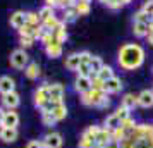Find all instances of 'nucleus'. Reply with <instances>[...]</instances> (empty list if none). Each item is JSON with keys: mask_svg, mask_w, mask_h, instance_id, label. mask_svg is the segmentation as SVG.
<instances>
[{"mask_svg": "<svg viewBox=\"0 0 153 148\" xmlns=\"http://www.w3.org/2000/svg\"><path fill=\"white\" fill-rule=\"evenodd\" d=\"M77 4V0H59V9H67V7H74Z\"/></svg>", "mask_w": 153, "mask_h": 148, "instance_id": "nucleus-42", "label": "nucleus"}, {"mask_svg": "<svg viewBox=\"0 0 153 148\" xmlns=\"http://www.w3.org/2000/svg\"><path fill=\"white\" fill-rule=\"evenodd\" d=\"M74 90H76L79 95L90 91L91 90V78H86V76H79V74H77L76 81H74Z\"/></svg>", "mask_w": 153, "mask_h": 148, "instance_id": "nucleus-10", "label": "nucleus"}, {"mask_svg": "<svg viewBox=\"0 0 153 148\" xmlns=\"http://www.w3.org/2000/svg\"><path fill=\"white\" fill-rule=\"evenodd\" d=\"M152 21H153V16L148 14V12H145L143 9H139L138 12L134 14V22H145V24H150Z\"/></svg>", "mask_w": 153, "mask_h": 148, "instance_id": "nucleus-24", "label": "nucleus"}, {"mask_svg": "<svg viewBox=\"0 0 153 148\" xmlns=\"http://www.w3.org/2000/svg\"><path fill=\"white\" fill-rule=\"evenodd\" d=\"M114 114H115L119 119H120V122L131 117V110H129V109H126V107H122V105H119V107H117V110H115Z\"/></svg>", "mask_w": 153, "mask_h": 148, "instance_id": "nucleus-34", "label": "nucleus"}, {"mask_svg": "<svg viewBox=\"0 0 153 148\" xmlns=\"http://www.w3.org/2000/svg\"><path fill=\"white\" fill-rule=\"evenodd\" d=\"M26 24H29V26H40L42 24L40 14L38 12H26Z\"/></svg>", "mask_w": 153, "mask_h": 148, "instance_id": "nucleus-30", "label": "nucleus"}, {"mask_svg": "<svg viewBox=\"0 0 153 148\" xmlns=\"http://www.w3.org/2000/svg\"><path fill=\"white\" fill-rule=\"evenodd\" d=\"M79 17L76 12V7H67V9H64V22L67 24V22H74Z\"/></svg>", "mask_w": 153, "mask_h": 148, "instance_id": "nucleus-26", "label": "nucleus"}, {"mask_svg": "<svg viewBox=\"0 0 153 148\" xmlns=\"http://www.w3.org/2000/svg\"><path fill=\"white\" fill-rule=\"evenodd\" d=\"M48 95L52 102H64V95H65V88L60 83H53V85H48Z\"/></svg>", "mask_w": 153, "mask_h": 148, "instance_id": "nucleus-7", "label": "nucleus"}, {"mask_svg": "<svg viewBox=\"0 0 153 148\" xmlns=\"http://www.w3.org/2000/svg\"><path fill=\"white\" fill-rule=\"evenodd\" d=\"M26 24V12H22V10H16L14 14H10V26L14 29H19L22 28Z\"/></svg>", "mask_w": 153, "mask_h": 148, "instance_id": "nucleus-14", "label": "nucleus"}, {"mask_svg": "<svg viewBox=\"0 0 153 148\" xmlns=\"http://www.w3.org/2000/svg\"><path fill=\"white\" fill-rule=\"evenodd\" d=\"M79 65H81V57H79V54H69V55L65 57V67L69 71H76L79 69Z\"/></svg>", "mask_w": 153, "mask_h": 148, "instance_id": "nucleus-17", "label": "nucleus"}, {"mask_svg": "<svg viewBox=\"0 0 153 148\" xmlns=\"http://www.w3.org/2000/svg\"><path fill=\"white\" fill-rule=\"evenodd\" d=\"M40 42H42L45 47H47V45H50V43H53V42H55V38H53V33L45 29V31H43V35H42V38H40Z\"/></svg>", "mask_w": 153, "mask_h": 148, "instance_id": "nucleus-36", "label": "nucleus"}, {"mask_svg": "<svg viewBox=\"0 0 153 148\" xmlns=\"http://www.w3.org/2000/svg\"><path fill=\"white\" fill-rule=\"evenodd\" d=\"M17 136H19L17 127H5L4 129V134H2V141L4 143H14L17 140Z\"/></svg>", "mask_w": 153, "mask_h": 148, "instance_id": "nucleus-21", "label": "nucleus"}, {"mask_svg": "<svg viewBox=\"0 0 153 148\" xmlns=\"http://www.w3.org/2000/svg\"><path fill=\"white\" fill-rule=\"evenodd\" d=\"M143 10H145V12H148V14H152L153 16V0H146L145 4H143Z\"/></svg>", "mask_w": 153, "mask_h": 148, "instance_id": "nucleus-47", "label": "nucleus"}, {"mask_svg": "<svg viewBox=\"0 0 153 148\" xmlns=\"http://www.w3.org/2000/svg\"><path fill=\"white\" fill-rule=\"evenodd\" d=\"M77 2H90V0H77Z\"/></svg>", "mask_w": 153, "mask_h": 148, "instance_id": "nucleus-55", "label": "nucleus"}, {"mask_svg": "<svg viewBox=\"0 0 153 148\" xmlns=\"http://www.w3.org/2000/svg\"><path fill=\"white\" fill-rule=\"evenodd\" d=\"M145 62V50L138 43H126L119 50L117 64L124 71L139 69Z\"/></svg>", "mask_w": 153, "mask_h": 148, "instance_id": "nucleus-1", "label": "nucleus"}, {"mask_svg": "<svg viewBox=\"0 0 153 148\" xmlns=\"http://www.w3.org/2000/svg\"><path fill=\"white\" fill-rule=\"evenodd\" d=\"M43 148H62L64 140H62V134L57 133V131H50L43 136Z\"/></svg>", "mask_w": 153, "mask_h": 148, "instance_id": "nucleus-5", "label": "nucleus"}, {"mask_svg": "<svg viewBox=\"0 0 153 148\" xmlns=\"http://www.w3.org/2000/svg\"><path fill=\"white\" fill-rule=\"evenodd\" d=\"M21 103V97L17 91H10V93H5L2 95V105L5 110H16Z\"/></svg>", "mask_w": 153, "mask_h": 148, "instance_id": "nucleus-6", "label": "nucleus"}, {"mask_svg": "<svg viewBox=\"0 0 153 148\" xmlns=\"http://www.w3.org/2000/svg\"><path fill=\"white\" fill-rule=\"evenodd\" d=\"M16 91V81L10 76H0V95Z\"/></svg>", "mask_w": 153, "mask_h": 148, "instance_id": "nucleus-12", "label": "nucleus"}, {"mask_svg": "<svg viewBox=\"0 0 153 148\" xmlns=\"http://www.w3.org/2000/svg\"><path fill=\"white\" fill-rule=\"evenodd\" d=\"M120 119H119L115 114H110V115H107V119H105L103 122V127H107V129H110V131H114V129H117V127H120Z\"/></svg>", "mask_w": 153, "mask_h": 148, "instance_id": "nucleus-22", "label": "nucleus"}, {"mask_svg": "<svg viewBox=\"0 0 153 148\" xmlns=\"http://www.w3.org/2000/svg\"><path fill=\"white\" fill-rule=\"evenodd\" d=\"M107 97V93H105V90H93L91 88L90 91H86L81 95V103L86 107H97L102 103V100Z\"/></svg>", "mask_w": 153, "mask_h": 148, "instance_id": "nucleus-3", "label": "nucleus"}, {"mask_svg": "<svg viewBox=\"0 0 153 148\" xmlns=\"http://www.w3.org/2000/svg\"><path fill=\"white\" fill-rule=\"evenodd\" d=\"M79 57H81V64H90L93 55H91L88 50H84V52H79Z\"/></svg>", "mask_w": 153, "mask_h": 148, "instance_id": "nucleus-45", "label": "nucleus"}, {"mask_svg": "<svg viewBox=\"0 0 153 148\" xmlns=\"http://www.w3.org/2000/svg\"><path fill=\"white\" fill-rule=\"evenodd\" d=\"M122 148H153V124H138L126 136Z\"/></svg>", "mask_w": 153, "mask_h": 148, "instance_id": "nucleus-2", "label": "nucleus"}, {"mask_svg": "<svg viewBox=\"0 0 153 148\" xmlns=\"http://www.w3.org/2000/svg\"><path fill=\"white\" fill-rule=\"evenodd\" d=\"M53 107H55V102L48 100L43 107H40V112H52V110H53Z\"/></svg>", "mask_w": 153, "mask_h": 148, "instance_id": "nucleus-46", "label": "nucleus"}, {"mask_svg": "<svg viewBox=\"0 0 153 148\" xmlns=\"http://www.w3.org/2000/svg\"><path fill=\"white\" fill-rule=\"evenodd\" d=\"M76 12H77V16L81 17V16H88L90 14V9H91V5H90V2H77L76 5Z\"/></svg>", "mask_w": 153, "mask_h": 148, "instance_id": "nucleus-29", "label": "nucleus"}, {"mask_svg": "<svg viewBox=\"0 0 153 148\" xmlns=\"http://www.w3.org/2000/svg\"><path fill=\"white\" fill-rule=\"evenodd\" d=\"M19 114L16 112V110H5V115H4V120H2V124L5 127H17L19 126Z\"/></svg>", "mask_w": 153, "mask_h": 148, "instance_id": "nucleus-13", "label": "nucleus"}, {"mask_svg": "<svg viewBox=\"0 0 153 148\" xmlns=\"http://www.w3.org/2000/svg\"><path fill=\"white\" fill-rule=\"evenodd\" d=\"M10 65L17 71H22L26 69V65L29 64V55L26 54V50L24 48H16L12 54H10Z\"/></svg>", "mask_w": 153, "mask_h": 148, "instance_id": "nucleus-4", "label": "nucleus"}, {"mask_svg": "<svg viewBox=\"0 0 153 148\" xmlns=\"http://www.w3.org/2000/svg\"><path fill=\"white\" fill-rule=\"evenodd\" d=\"M136 126H138V122L132 119V117H129V119L122 120V127H124L126 131H127V134L131 133V131H134V129H136Z\"/></svg>", "mask_w": 153, "mask_h": 148, "instance_id": "nucleus-37", "label": "nucleus"}, {"mask_svg": "<svg viewBox=\"0 0 153 148\" xmlns=\"http://www.w3.org/2000/svg\"><path fill=\"white\" fill-rule=\"evenodd\" d=\"M45 5H50V7H59V0H45Z\"/></svg>", "mask_w": 153, "mask_h": 148, "instance_id": "nucleus-50", "label": "nucleus"}, {"mask_svg": "<svg viewBox=\"0 0 153 148\" xmlns=\"http://www.w3.org/2000/svg\"><path fill=\"white\" fill-rule=\"evenodd\" d=\"M91 88H93V90H103L105 81H102V79L95 74V76H91Z\"/></svg>", "mask_w": 153, "mask_h": 148, "instance_id": "nucleus-39", "label": "nucleus"}, {"mask_svg": "<svg viewBox=\"0 0 153 148\" xmlns=\"http://www.w3.org/2000/svg\"><path fill=\"white\" fill-rule=\"evenodd\" d=\"M50 100V95H48V83H45V85H42L38 90L35 91V105L40 109V107H43L47 102Z\"/></svg>", "mask_w": 153, "mask_h": 148, "instance_id": "nucleus-9", "label": "nucleus"}, {"mask_svg": "<svg viewBox=\"0 0 153 148\" xmlns=\"http://www.w3.org/2000/svg\"><path fill=\"white\" fill-rule=\"evenodd\" d=\"M146 38H148V43H150V45H153V33H148V36H146Z\"/></svg>", "mask_w": 153, "mask_h": 148, "instance_id": "nucleus-52", "label": "nucleus"}, {"mask_svg": "<svg viewBox=\"0 0 153 148\" xmlns=\"http://www.w3.org/2000/svg\"><path fill=\"white\" fill-rule=\"evenodd\" d=\"M40 19H42V22L43 21H47L48 17H52V16H55V9L53 7H50V5H43L42 9H40Z\"/></svg>", "mask_w": 153, "mask_h": 148, "instance_id": "nucleus-31", "label": "nucleus"}, {"mask_svg": "<svg viewBox=\"0 0 153 148\" xmlns=\"http://www.w3.org/2000/svg\"><path fill=\"white\" fill-rule=\"evenodd\" d=\"M126 136H127V131L122 127V124H120V127H117V129L112 131V138H114V140H119L120 143L126 140Z\"/></svg>", "mask_w": 153, "mask_h": 148, "instance_id": "nucleus-35", "label": "nucleus"}, {"mask_svg": "<svg viewBox=\"0 0 153 148\" xmlns=\"http://www.w3.org/2000/svg\"><path fill=\"white\" fill-rule=\"evenodd\" d=\"M98 2H102L103 5H107L108 9H114V10H115V9H120V7H122V4H120L119 0H98Z\"/></svg>", "mask_w": 153, "mask_h": 148, "instance_id": "nucleus-41", "label": "nucleus"}, {"mask_svg": "<svg viewBox=\"0 0 153 148\" xmlns=\"http://www.w3.org/2000/svg\"><path fill=\"white\" fill-rule=\"evenodd\" d=\"M26 148H43V143H42V140H33L26 145Z\"/></svg>", "mask_w": 153, "mask_h": 148, "instance_id": "nucleus-49", "label": "nucleus"}, {"mask_svg": "<svg viewBox=\"0 0 153 148\" xmlns=\"http://www.w3.org/2000/svg\"><path fill=\"white\" fill-rule=\"evenodd\" d=\"M42 124L47 127H52L57 124L55 117H53V114L52 112H42Z\"/></svg>", "mask_w": 153, "mask_h": 148, "instance_id": "nucleus-33", "label": "nucleus"}, {"mask_svg": "<svg viewBox=\"0 0 153 148\" xmlns=\"http://www.w3.org/2000/svg\"><path fill=\"white\" fill-rule=\"evenodd\" d=\"M59 24H60V21L57 19V16H52V17H48L47 21H43V22H42V26L47 29V31H53V29H55Z\"/></svg>", "mask_w": 153, "mask_h": 148, "instance_id": "nucleus-32", "label": "nucleus"}, {"mask_svg": "<svg viewBox=\"0 0 153 148\" xmlns=\"http://www.w3.org/2000/svg\"><path fill=\"white\" fill-rule=\"evenodd\" d=\"M103 148H122V143L119 140H114V138H110V140L107 141L103 145Z\"/></svg>", "mask_w": 153, "mask_h": 148, "instance_id": "nucleus-43", "label": "nucleus"}, {"mask_svg": "<svg viewBox=\"0 0 153 148\" xmlns=\"http://www.w3.org/2000/svg\"><path fill=\"white\" fill-rule=\"evenodd\" d=\"M24 76L28 79H31V81L38 79V76H40V65L36 62H29L26 65V69H24Z\"/></svg>", "mask_w": 153, "mask_h": 148, "instance_id": "nucleus-19", "label": "nucleus"}, {"mask_svg": "<svg viewBox=\"0 0 153 148\" xmlns=\"http://www.w3.org/2000/svg\"><path fill=\"white\" fill-rule=\"evenodd\" d=\"M120 105L129 109V110H134L138 107V95H132V93H126L122 100H120Z\"/></svg>", "mask_w": 153, "mask_h": 148, "instance_id": "nucleus-18", "label": "nucleus"}, {"mask_svg": "<svg viewBox=\"0 0 153 148\" xmlns=\"http://www.w3.org/2000/svg\"><path fill=\"white\" fill-rule=\"evenodd\" d=\"M4 115H5V109H4V107H0V122L4 120Z\"/></svg>", "mask_w": 153, "mask_h": 148, "instance_id": "nucleus-51", "label": "nucleus"}, {"mask_svg": "<svg viewBox=\"0 0 153 148\" xmlns=\"http://www.w3.org/2000/svg\"><path fill=\"white\" fill-rule=\"evenodd\" d=\"M132 33L138 38H146V35H148V24H145V22H134L132 24Z\"/></svg>", "mask_w": 153, "mask_h": 148, "instance_id": "nucleus-23", "label": "nucleus"}, {"mask_svg": "<svg viewBox=\"0 0 153 148\" xmlns=\"http://www.w3.org/2000/svg\"><path fill=\"white\" fill-rule=\"evenodd\" d=\"M100 129H102L100 126H90L86 131H84V133L88 134V136H91V138H97V134H98V131H100Z\"/></svg>", "mask_w": 153, "mask_h": 148, "instance_id": "nucleus-44", "label": "nucleus"}, {"mask_svg": "<svg viewBox=\"0 0 153 148\" xmlns=\"http://www.w3.org/2000/svg\"><path fill=\"white\" fill-rule=\"evenodd\" d=\"M110 103H112V100H110V95H107L103 100H102V103L98 105V109H108L110 107Z\"/></svg>", "mask_w": 153, "mask_h": 148, "instance_id": "nucleus-48", "label": "nucleus"}, {"mask_svg": "<svg viewBox=\"0 0 153 148\" xmlns=\"http://www.w3.org/2000/svg\"><path fill=\"white\" fill-rule=\"evenodd\" d=\"M36 26H29V24H24L21 29H19V36H33Z\"/></svg>", "mask_w": 153, "mask_h": 148, "instance_id": "nucleus-40", "label": "nucleus"}, {"mask_svg": "<svg viewBox=\"0 0 153 148\" xmlns=\"http://www.w3.org/2000/svg\"><path fill=\"white\" fill-rule=\"evenodd\" d=\"M4 129H5V126L0 122V140H2V134H4Z\"/></svg>", "mask_w": 153, "mask_h": 148, "instance_id": "nucleus-53", "label": "nucleus"}, {"mask_svg": "<svg viewBox=\"0 0 153 148\" xmlns=\"http://www.w3.org/2000/svg\"><path fill=\"white\" fill-rule=\"evenodd\" d=\"M79 148H95V138H91L88 136L86 133L81 134V138H79Z\"/></svg>", "mask_w": 153, "mask_h": 148, "instance_id": "nucleus-25", "label": "nucleus"}, {"mask_svg": "<svg viewBox=\"0 0 153 148\" xmlns=\"http://www.w3.org/2000/svg\"><path fill=\"white\" fill-rule=\"evenodd\" d=\"M52 33H53V38H55L57 43H60V45H62V43L67 42V36H69V35H67V29H65V22H64V21H60V24H59Z\"/></svg>", "mask_w": 153, "mask_h": 148, "instance_id": "nucleus-15", "label": "nucleus"}, {"mask_svg": "<svg viewBox=\"0 0 153 148\" xmlns=\"http://www.w3.org/2000/svg\"><path fill=\"white\" fill-rule=\"evenodd\" d=\"M122 88H124V85H122V81H120V78H117V76H114V78H110L108 81H105V93L107 95H117V93L122 91Z\"/></svg>", "mask_w": 153, "mask_h": 148, "instance_id": "nucleus-8", "label": "nucleus"}, {"mask_svg": "<svg viewBox=\"0 0 153 148\" xmlns=\"http://www.w3.org/2000/svg\"><path fill=\"white\" fill-rule=\"evenodd\" d=\"M98 78L102 79V81H108L110 78H114L115 74H114V69H112L110 65H103L102 69H100V72L97 74Z\"/></svg>", "mask_w": 153, "mask_h": 148, "instance_id": "nucleus-27", "label": "nucleus"}, {"mask_svg": "<svg viewBox=\"0 0 153 148\" xmlns=\"http://www.w3.org/2000/svg\"><path fill=\"white\" fill-rule=\"evenodd\" d=\"M105 64H103V60H102V59H100V57H91V60H90V67H91V72H93V74H98V72H100V69H102V67H103Z\"/></svg>", "mask_w": 153, "mask_h": 148, "instance_id": "nucleus-28", "label": "nucleus"}, {"mask_svg": "<svg viewBox=\"0 0 153 148\" xmlns=\"http://www.w3.org/2000/svg\"><path fill=\"white\" fill-rule=\"evenodd\" d=\"M119 2H120V4H122V5H127V4H131L132 0H119Z\"/></svg>", "mask_w": 153, "mask_h": 148, "instance_id": "nucleus-54", "label": "nucleus"}, {"mask_svg": "<svg viewBox=\"0 0 153 148\" xmlns=\"http://www.w3.org/2000/svg\"><path fill=\"white\" fill-rule=\"evenodd\" d=\"M62 52H64L62 45H60V43H57V42L50 43V45L45 47V54H47L50 59H59V57H62Z\"/></svg>", "mask_w": 153, "mask_h": 148, "instance_id": "nucleus-16", "label": "nucleus"}, {"mask_svg": "<svg viewBox=\"0 0 153 148\" xmlns=\"http://www.w3.org/2000/svg\"><path fill=\"white\" fill-rule=\"evenodd\" d=\"M33 43H35V38L33 36H19L21 48H29V47H33Z\"/></svg>", "mask_w": 153, "mask_h": 148, "instance_id": "nucleus-38", "label": "nucleus"}, {"mask_svg": "<svg viewBox=\"0 0 153 148\" xmlns=\"http://www.w3.org/2000/svg\"><path fill=\"white\" fill-rule=\"evenodd\" d=\"M138 107L152 109L153 107V90H143L138 95Z\"/></svg>", "mask_w": 153, "mask_h": 148, "instance_id": "nucleus-11", "label": "nucleus"}, {"mask_svg": "<svg viewBox=\"0 0 153 148\" xmlns=\"http://www.w3.org/2000/svg\"><path fill=\"white\" fill-rule=\"evenodd\" d=\"M52 114H53V117H55L57 122H59V120H64L65 117H67V107H65V103H64V102L55 103V107H53Z\"/></svg>", "mask_w": 153, "mask_h": 148, "instance_id": "nucleus-20", "label": "nucleus"}]
</instances>
